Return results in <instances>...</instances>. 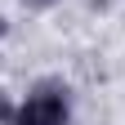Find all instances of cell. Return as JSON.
<instances>
[{
  "instance_id": "1",
  "label": "cell",
  "mask_w": 125,
  "mask_h": 125,
  "mask_svg": "<svg viewBox=\"0 0 125 125\" xmlns=\"http://www.w3.org/2000/svg\"><path fill=\"white\" fill-rule=\"evenodd\" d=\"M9 125H72V98L58 81H40L27 98L13 107Z\"/></svg>"
},
{
  "instance_id": "2",
  "label": "cell",
  "mask_w": 125,
  "mask_h": 125,
  "mask_svg": "<svg viewBox=\"0 0 125 125\" xmlns=\"http://www.w3.org/2000/svg\"><path fill=\"white\" fill-rule=\"evenodd\" d=\"M9 121H13V103L0 94V125H9Z\"/></svg>"
},
{
  "instance_id": "3",
  "label": "cell",
  "mask_w": 125,
  "mask_h": 125,
  "mask_svg": "<svg viewBox=\"0 0 125 125\" xmlns=\"http://www.w3.org/2000/svg\"><path fill=\"white\" fill-rule=\"evenodd\" d=\"M22 5H31V9H49V5H58V0H22Z\"/></svg>"
},
{
  "instance_id": "4",
  "label": "cell",
  "mask_w": 125,
  "mask_h": 125,
  "mask_svg": "<svg viewBox=\"0 0 125 125\" xmlns=\"http://www.w3.org/2000/svg\"><path fill=\"white\" fill-rule=\"evenodd\" d=\"M0 36H5V18H0Z\"/></svg>"
}]
</instances>
